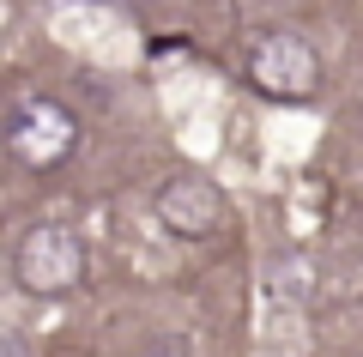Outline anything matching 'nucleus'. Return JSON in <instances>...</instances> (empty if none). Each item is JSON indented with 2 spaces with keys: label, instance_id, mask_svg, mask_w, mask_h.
Segmentation results:
<instances>
[{
  "label": "nucleus",
  "instance_id": "f257e3e1",
  "mask_svg": "<svg viewBox=\"0 0 363 357\" xmlns=\"http://www.w3.org/2000/svg\"><path fill=\"white\" fill-rule=\"evenodd\" d=\"M6 152L30 176H49L79 152V115L55 97H18L13 115H6Z\"/></svg>",
  "mask_w": 363,
  "mask_h": 357
},
{
  "label": "nucleus",
  "instance_id": "f03ea898",
  "mask_svg": "<svg viewBox=\"0 0 363 357\" xmlns=\"http://www.w3.org/2000/svg\"><path fill=\"white\" fill-rule=\"evenodd\" d=\"M13 279L30 297H61L85 279V243L73 224H30L13 248Z\"/></svg>",
  "mask_w": 363,
  "mask_h": 357
},
{
  "label": "nucleus",
  "instance_id": "7ed1b4c3",
  "mask_svg": "<svg viewBox=\"0 0 363 357\" xmlns=\"http://www.w3.org/2000/svg\"><path fill=\"white\" fill-rule=\"evenodd\" d=\"M248 85L272 103H309L321 91V55L297 31H267L248 49Z\"/></svg>",
  "mask_w": 363,
  "mask_h": 357
},
{
  "label": "nucleus",
  "instance_id": "20e7f679",
  "mask_svg": "<svg viewBox=\"0 0 363 357\" xmlns=\"http://www.w3.org/2000/svg\"><path fill=\"white\" fill-rule=\"evenodd\" d=\"M152 212H157V224H164L169 236L206 243V236L224 230V194H218V182H206V176H169L164 188H157Z\"/></svg>",
  "mask_w": 363,
  "mask_h": 357
}]
</instances>
